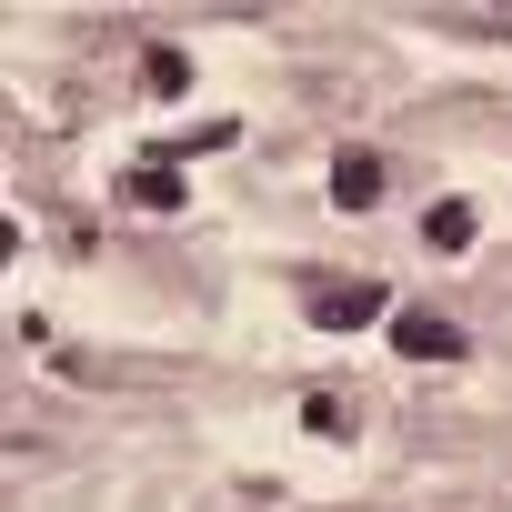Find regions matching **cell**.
Here are the masks:
<instances>
[{
	"instance_id": "1",
	"label": "cell",
	"mask_w": 512,
	"mask_h": 512,
	"mask_svg": "<svg viewBox=\"0 0 512 512\" xmlns=\"http://www.w3.org/2000/svg\"><path fill=\"white\" fill-rule=\"evenodd\" d=\"M392 352H402V362H462L472 332H462L452 312H432V302H402V312H392Z\"/></svg>"
},
{
	"instance_id": "2",
	"label": "cell",
	"mask_w": 512,
	"mask_h": 512,
	"mask_svg": "<svg viewBox=\"0 0 512 512\" xmlns=\"http://www.w3.org/2000/svg\"><path fill=\"white\" fill-rule=\"evenodd\" d=\"M312 322H322V332H362V322H392V292H382V282H362V272H352V282H322V292H312Z\"/></svg>"
},
{
	"instance_id": "3",
	"label": "cell",
	"mask_w": 512,
	"mask_h": 512,
	"mask_svg": "<svg viewBox=\"0 0 512 512\" xmlns=\"http://www.w3.org/2000/svg\"><path fill=\"white\" fill-rule=\"evenodd\" d=\"M382 181H392V171H382V151H342V161H332V211H372V201H382Z\"/></svg>"
},
{
	"instance_id": "4",
	"label": "cell",
	"mask_w": 512,
	"mask_h": 512,
	"mask_svg": "<svg viewBox=\"0 0 512 512\" xmlns=\"http://www.w3.org/2000/svg\"><path fill=\"white\" fill-rule=\"evenodd\" d=\"M472 231H482V211H472V201H432V211H422V241L442 251V262H452V251H472Z\"/></svg>"
},
{
	"instance_id": "5",
	"label": "cell",
	"mask_w": 512,
	"mask_h": 512,
	"mask_svg": "<svg viewBox=\"0 0 512 512\" xmlns=\"http://www.w3.org/2000/svg\"><path fill=\"white\" fill-rule=\"evenodd\" d=\"M141 81L171 101V91H191V51H141Z\"/></svg>"
},
{
	"instance_id": "6",
	"label": "cell",
	"mask_w": 512,
	"mask_h": 512,
	"mask_svg": "<svg viewBox=\"0 0 512 512\" xmlns=\"http://www.w3.org/2000/svg\"><path fill=\"white\" fill-rule=\"evenodd\" d=\"M131 201H141V211H181V171H171V161H161V171H131Z\"/></svg>"
},
{
	"instance_id": "7",
	"label": "cell",
	"mask_w": 512,
	"mask_h": 512,
	"mask_svg": "<svg viewBox=\"0 0 512 512\" xmlns=\"http://www.w3.org/2000/svg\"><path fill=\"white\" fill-rule=\"evenodd\" d=\"M302 422H312L322 442H342V432H352V402H342V392H312V402H302Z\"/></svg>"
}]
</instances>
